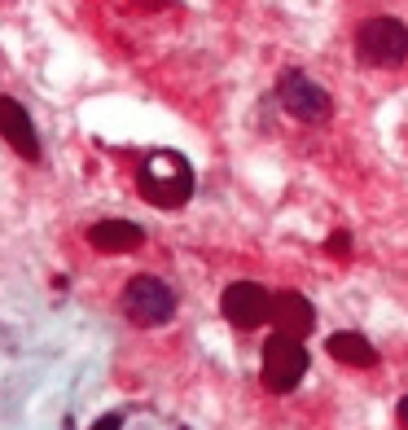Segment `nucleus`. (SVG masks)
I'll list each match as a JSON object with an SVG mask.
<instances>
[{"mask_svg": "<svg viewBox=\"0 0 408 430\" xmlns=\"http://www.w3.org/2000/svg\"><path fill=\"white\" fill-rule=\"evenodd\" d=\"M329 250H334L338 259H347L351 255V233H334V237H329Z\"/></svg>", "mask_w": 408, "mask_h": 430, "instance_id": "nucleus-11", "label": "nucleus"}, {"mask_svg": "<svg viewBox=\"0 0 408 430\" xmlns=\"http://www.w3.org/2000/svg\"><path fill=\"white\" fill-rule=\"evenodd\" d=\"M145 229L132 220H97L88 229V246L101 250V255H127V250H141Z\"/></svg>", "mask_w": 408, "mask_h": 430, "instance_id": "nucleus-9", "label": "nucleus"}, {"mask_svg": "<svg viewBox=\"0 0 408 430\" xmlns=\"http://www.w3.org/2000/svg\"><path fill=\"white\" fill-rule=\"evenodd\" d=\"M308 347H303L294 334H281L277 330L268 343H264V387L272 395H290L303 377H308Z\"/></svg>", "mask_w": 408, "mask_h": 430, "instance_id": "nucleus-5", "label": "nucleus"}, {"mask_svg": "<svg viewBox=\"0 0 408 430\" xmlns=\"http://www.w3.org/2000/svg\"><path fill=\"white\" fill-rule=\"evenodd\" d=\"M325 351H329L338 365H347V369H373V365H377V347H373L365 334H351V330L329 334V338H325Z\"/></svg>", "mask_w": 408, "mask_h": 430, "instance_id": "nucleus-10", "label": "nucleus"}, {"mask_svg": "<svg viewBox=\"0 0 408 430\" xmlns=\"http://www.w3.org/2000/svg\"><path fill=\"white\" fill-rule=\"evenodd\" d=\"M277 101H281V110L299 123H325L329 114H334V97H329L325 84H316L308 70H281L277 75Z\"/></svg>", "mask_w": 408, "mask_h": 430, "instance_id": "nucleus-4", "label": "nucleus"}, {"mask_svg": "<svg viewBox=\"0 0 408 430\" xmlns=\"http://www.w3.org/2000/svg\"><path fill=\"white\" fill-rule=\"evenodd\" d=\"M0 136L9 141L14 154H22L27 163H40V132L18 97H0Z\"/></svg>", "mask_w": 408, "mask_h": 430, "instance_id": "nucleus-7", "label": "nucleus"}, {"mask_svg": "<svg viewBox=\"0 0 408 430\" xmlns=\"http://www.w3.org/2000/svg\"><path fill=\"white\" fill-rule=\"evenodd\" d=\"M399 426H404V430H408V395H404V399H399Z\"/></svg>", "mask_w": 408, "mask_h": 430, "instance_id": "nucleus-13", "label": "nucleus"}, {"mask_svg": "<svg viewBox=\"0 0 408 430\" xmlns=\"http://www.w3.org/2000/svg\"><path fill=\"white\" fill-rule=\"evenodd\" d=\"M355 62L369 70H395L408 62V27L399 18H365L355 27Z\"/></svg>", "mask_w": 408, "mask_h": 430, "instance_id": "nucleus-2", "label": "nucleus"}, {"mask_svg": "<svg viewBox=\"0 0 408 430\" xmlns=\"http://www.w3.org/2000/svg\"><path fill=\"white\" fill-rule=\"evenodd\" d=\"M272 321H277V330H281V334L308 338V334L316 330V308H312L308 294L281 290V294H272Z\"/></svg>", "mask_w": 408, "mask_h": 430, "instance_id": "nucleus-8", "label": "nucleus"}, {"mask_svg": "<svg viewBox=\"0 0 408 430\" xmlns=\"http://www.w3.org/2000/svg\"><path fill=\"white\" fill-rule=\"evenodd\" d=\"M119 308L132 325H141V330H159V325H167L176 316L181 303H176V290L163 276H132L119 294Z\"/></svg>", "mask_w": 408, "mask_h": 430, "instance_id": "nucleus-3", "label": "nucleus"}, {"mask_svg": "<svg viewBox=\"0 0 408 430\" xmlns=\"http://www.w3.org/2000/svg\"><path fill=\"white\" fill-rule=\"evenodd\" d=\"M193 189H198L193 163L185 154H176V149H154L136 167V193L159 211H181L193 198Z\"/></svg>", "mask_w": 408, "mask_h": 430, "instance_id": "nucleus-1", "label": "nucleus"}, {"mask_svg": "<svg viewBox=\"0 0 408 430\" xmlns=\"http://www.w3.org/2000/svg\"><path fill=\"white\" fill-rule=\"evenodd\" d=\"M220 312H224L228 325H237V330H254V325L272 321V294L254 281H233L220 294Z\"/></svg>", "mask_w": 408, "mask_h": 430, "instance_id": "nucleus-6", "label": "nucleus"}, {"mask_svg": "<svg viewBox=\"0 0 408 430\" xmlns=\"http://www.w3.org/2000/svg\"><path fill=\"white\" fill-rule=\"evenodd\" d=\"M92 430H123V413H106L101 421H92Z\"/></svg>", "mask_w": 408, "mask_h": 430, "instance_id": "nucleus-12", "label": "nucleus"}]
</instances>
